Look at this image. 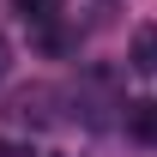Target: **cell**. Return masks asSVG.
I'll return each instance as SVG.
<instances>
[{"mask_svg":"<svg viewBox=\"0 0 157 157\" xmlns=\"http://www.w3.org/2000/svg\"><path fill=\"white\" fill-rule=\"evenodd\" d=\"M127 133H133V139H145V145H157V103H151V97L127 103Z\"/></svg>","mask_w":157,"mask_h":157,"instance_id":"obj_1","label":"cell"},{"mask_svg":"<svg viewBox=\"0 0 157 157\" xmlns=\"http://www.w3.org/2000/svg\"><path fill=\"white\" fill-rule=\"evenodd\" d=\"M133 67H145V73H157V24H145L133 36Z\"/></svg>","mask_w":157,"mask_h":157,"instance_id":"obj_2","label":"cell"},{"mask_svg":"<svg viewBox=\"0 0 157 157\" xmlns=\"http://www.w3.org/2000/svg\"><path fill=\"white\" fill-rule=\"evenodd\" d=\"M30 24H55V12H60V0H12Z\"/></svg>","mask_w":157,"mask_h":157,"instance_id":"obj_3","label":"cell"},{"mask_svg":"<svg viewBox=\"0 0 157 157\" xmlns=\"http://www.w3.org/2000/svg\"><path fill=\"white\" fill-rule=\"evenodd\" d=\"M6 67H12V42L0 36V78H6Z\"/></svg>","mask_w":157,"mask_h":157,"instance_id":"obj_4","label":"cell"},{"mask_svg":"<svg viewBox=\"0 0 157 157\" xmlns=\"http://www.w3.org/2000/svg\"><path fill=\"white\" fill-rule=\"evenodd\" d=\"M0 157H18V145H6V139H0Z\"/></svg>","mask_w":157,"mask_h":157,"instance_id":"obj_5","label":"cell"}]
</instances>
